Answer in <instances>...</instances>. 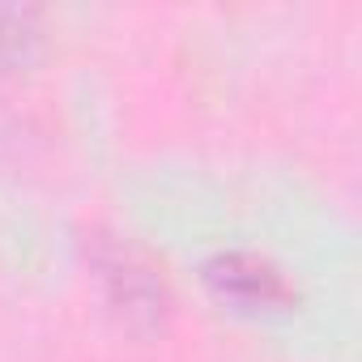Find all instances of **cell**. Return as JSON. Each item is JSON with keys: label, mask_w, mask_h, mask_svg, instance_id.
Wrapping results in <instances>:
<instances>
[{"label": "cell", "mask_w": 362, "mask_h": 362, "mask_svg": "<svg viewBox=\"0 0 362 362\" xmlns=\"http://www.w3.org/2000/svg\"><path fill=\"white\" fill-rule=\"evenodd\" d=\"M90 269L98 277V290L107 298V307L115 311V320L132 332H158L170 315V286L162 277V269L132 247L119 235L94 230L86 243Z\"/></svg>", "instance_id": "6da1fadb"}, {"label": "cell", "mask_w": 362, "mask_h": 362, "mask_svg": "<svg viewBox=\"0 0 362 362\" xmlns=\"http://www.w3.org/2000/svg\"><path fill=\"white\" fill-rule=\"evenodd\" d=\"M205 286L235 311H281L294 303L286 273L256 252H218L205 260Z\"/></svg>", "instance_id": "7a4b0ae2"}, {"label": "cell", "mask_w": 362, "mask_h": 362, "mask_svg": "<svg viewBox=\"0 0 362 362\" xmlns=\"http://www.w3.org/2000/svg\"><path fill=\"white\" fill-rule=\"evenodd\" d=\"M43 47V13L35 5H0V73L26 69Z\"/></svg>", "instance_id": "3957f363"}]
</instances>
